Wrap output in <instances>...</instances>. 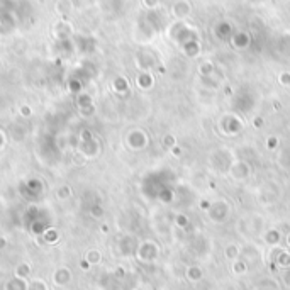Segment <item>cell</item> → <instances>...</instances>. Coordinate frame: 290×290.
Listing matches in <instances>:
<instances>
[{
	"label": "cell",
	"instance_id": "1",
	"mask_svg": "<svg viewBox=\"0 0 290 290\" xmlns=\"http://www.w3.org/2000/svg\"><path fill=\"white\" fill-rule=\"evenodd\" d=\"M229 175L233 177L234 180H246V178L251 175V167H249L248 162L236 160V162L231 163V167H229Z\"/></svg>",
	"mask_w": 290,
	"mask_h": 290
},
{
	"label": "cell",
	"instance_id": "2",
	"mask_svg": "<svg viewBox=\"0 0 290 290\" xmlns=\"http://www.w3.org/2000/svg\"><path fill=\"white\" fill-rule=\"evenodd\" d=\"M129 146H131L132 150H142L146 148V144H148V137L142 131H131L129 132Z\"/></svg>",
	"mask_w": 290,
	"mask_h": 290
},
{
	"label": "cell",
	"instance_id": "3",
	"mask_svg": "<svg viewBox=\"0 0 290 290\" xmlns=\"http://www.w3.org/2000/svg\"><path fill=\"white\" fill-rule=\"evenodd\" d=\"M70 278H71V273H70V270H66V268H60L55 273V283L56 285H66L70 282Z\"/></svg>",
	"mask_w": 290,
	"mask_h": 290
},
{
	"label": "cell",
	"instance_id": "4",
	"mask_svg": "<svg viewBox=\"0 0 290 290\" xmlns=\"http://www.w3.org/2000/svg\"><path fill=\"white\" fill-rule=\"evenodd\" d=\"M56 12L60 16H63L66 17L71 12V2L70 0H58V4H56Z\"/></svg>",
	"mask_w": 290,
	"mask_h": 290
},
{
	"label": "cell",
	"instance_id": "5",
	"mask_svg": "<svg viewBox=\"0 0 290 290\" xmlns=\"http://www.w3.org/2000/svg\"><path fill=\"white\" fill-rule=\"evenodd\" d=\"M187 275H189L190 280H194V282H199V280L202 278V270H200L199 266H190L189 271H187Z\"/></svg>",
	"mask_w": 290,
	"mask_h": 290
},
{
	"label": "cell",
	"instance_id": "6",
	"mask_svg": "<svg viewBox=\"0 0 290 290\" xmlns=\"http://www.w3.org/2000/svg\"><path fill=\"white\" fill-rule=\"evenodd\" d=\"M100 260H102V256H100V253L97 251V249H92V251L87 253V261L90 263V265H97Z\"/></svg>",
	"mask_w": 290,
	"mask_h": 290
},
{
	"label": "cell",
	"instance_id": "7",
	"mask_svg": "<svg viewBox=\"0 0 290 290\" xmlns=\"http://www.w3.org/2000/svg\"><path fill=\"white\" fill-rule=\"evenodd\" d=\"M238 253H239V249L236 244H229V246L226 248V256L229 258V260H236V258H238Z\"/></svg>",
	"mask_w": 290,
	"mask_h": 290
},
{
	"label": "cell",
	"instance_id": "8",
	"mask_svg": "<svg viewBox=\"0 0 290 290\" xmlns=\"http://www.w3.org/2000/svg\"><path fill=\"white\" fill-rule=\"evenodd\" d=\"M29 271H31V268H29V265H26V263H22V265H19V268H17V276L19 278H24V276H28L29 275Z\"/></svg>",
	"mask_w": 290,
	"mask_h": 290
},
{
	"label": "cell",
	"instance_id": "9",
	"mask_svg": "<svg viewBox=\"0 0 290 290\" xmlns=\"http://www.w3.org/2000/svg\"><path fill=\"white\" fill-rule=\"evenodd\" d=\"M28 290H48V288H46V285H44L43 280H34V282L28 287Z\"/></svg>",
	"mask_w": 290,
	"mask_h": 290
},
{
	"label": "cell",
	"instance_id": "10",
	"mask_svg": "<svg viewBox=\"0 0 290 290\" xmlns=\"http://www.w3.org/2000/svg\"><path fill=\"white\" fill-rule=\"evenodd\" d=\"M276 146H278V139H276L275 136H271L268 141H266V148L268 150H275Z\"/></svg>",
	"mask_w": 290,
	"mask_h": 290
},
{
	"label": "cell",
	"instance_id": "11",
	"mask_svg": "<svg viewBox=\"0 0 290 290\" xmlns=\"http://www.w3.org/2000/svg\"><path fill=\"white\" fill-rule=\"evenodd\" d=\"M163 142H165V146H170V148L177 146V144H175V137H173L172 134H170V136H168V134L165 136V137H163Z\"/></svg>",
	"mask_w": 290,
	"mask_h": 290
},
{
	"label": "cell",
	"instance_id": "12",
	"mask_svg": "<svg viewBox=\"0 0 290 290\" xmlns=\"http://www.w3.org/2000/svg\"><path fill=\"white\" fill-rule=\"evenodd\" d=\"M280 83H282V85H290V73L280 75Z\"/></svg>",
	"mask_w": 290,
	"mask_h": 290
},
{
	"label": "cell",
	"instance_id": "13",
	"mask_svg": "<svg viewBox=\"0 0 290 290\" xmlns=\"http://www.w3.org/2000/svg\"><path fill=\"white\" fill-rule=\"evenodd\" d=\"M244 270H246V268H244V265H238V266L234 265V271H236V273H243Z\"/></svg>",
	"mask_w": 290,
	"mask_h": 290
},
{
	"label": "cell",
	"instance_id": "14",
	"mask_svg": "<svg viewBox=\"0 0 290 290\" xmlns=\"http://www.w3.org/2000/svg\"><path fill=\"white\" fill-rule=\"evenodd\" d=\"M178 222H180V224H187V219L185 217H178Z\"/></svg>",
	"mask_w": 290,
	"mask_h": 290
},
{
	"label": "cell",
	"instance_id": "15",
	"mask_svg": "<svg viewBox=\"0 0 290 290\" xmlns=\"http://www.w3.org/2000/svg\"><path fill=\"white\" fill-rule=\"evenodd\" d=\"M287 239H288V244H290V236H288V238H287Z\"/></svg>",
	"mask_w": 290,
	"mask_h": 290
}]
</instances>
